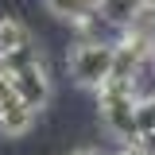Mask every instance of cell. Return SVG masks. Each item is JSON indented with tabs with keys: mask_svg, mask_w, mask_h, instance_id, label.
<instances>
[{
	"mask_svg": "<svg viewBox=\"0 0 155 155\" xmlns=\"http://www.w3.org/2000/svg\"><path fill=\"white\" fill-rule=\"evenodd\" d=\"M70 78H74L81 89H101L109 78H113V66H116V43L109 39H81L74 51H70Z\"/></svg>",
	"mask_w": 155,
	"mask_h": 155,
	"instance_id": "7a4b0ae2",
	"label": "cell"
},
{
	"mask_svg": "<svg viewBox=\"0 0 155 155\" xmlns=\"http://www.w3.org/2000/svg\"><path fill=\"white\" fill-rule=\"evenodd\" d=\"M151 70H155V54H151Z\"/></svg>",
	"mask_w": 155,
	"mask_h": 155,
	"instance_id": "7c38bea8",
	"label": "cell"
},
{
	"mask_svg": "<svg viewBox=\"0 0 155 155\" xmlns=\"http://www.w3.org/2000/svg\"><path fill=\"white\" fill-rule=\"evenodd\" d=\"M35 109L23 101V97H8L4 105H0V136L4 140H19V136H27L31 132V124H35Z\"/></svg>",
	"mask_w": 155,
	"mask_h": 155,
	"instance_id": "5b68a950",
	"label": "cell"
},
{
	"mask_svg": "<svg viewBox=\"0 0 155 155\" xmlns=\"http://www.w3.org/2000/svg\"><path fill=\"white\" fill-rule=\"evenodd\" d=\"M136 143H140V147H143V151H147V155H155V132H147V136H140Z\"/></svg>",
	"mask_w": 155,
	"mask_h": 155,
	"instance_id": "ba28073f",
	"label": "cell"
},
{
	"mask_svg": "<svg viewBox=\"0 0 155 155\" xmlns=\"http://www.w3.org/2000/svg\"><path fill=\"white\" fill-rule=\"evenodd\" d=\"M143 4H151V8H155V0H143Z\"/></svg>",
	"mask_w": 155,
	"mask_h": 155,
	"instance_id": "8fae6325",
	"label": "cell"
},
{
	"mask_svg": "<svg viewBox=\"0 0 155 155\" xmlns=\"http://www.w3.org/2000/svg\"><path fill=\"white\" fill-rule=\"evenodd\" d=\"M136 132L140 136L155 132V97H140V105H136Z\"/></svg>",
	"mask_w": 155,
	"mask_h": 155,
	"instance_id": "52a82bcc",
	"label": "cell"
},
{
	"mask_svg": "<svg viewBox=\"0 0 155 155\" xmlns=\"http://www.w3.org/2000/svg\"><path fill=\"white\" fill-rule=\"evenodd\" d=\"M136 105H140V89L132 81H105L97 89V113H101V124L124 140V143H136L140 132H136Z\"/></svg>",
	"mask_w": 155,
	"mask_h": 155,
	"instance_id": "6da1fadb",
	"label": "cell"
},
{
	"mask_svg": "<svg viewBox=\"0 0 155 155\" xmlns=\"http://www.w3.org/2000/svg\"><path fill=\"white\" fill-rule=\"evenodd\" d=\"M70 155H101V151H93V147H78V151H70Z\"/></svg>",
	"mask_w": 155,
	"mask_h": 155,
	"instance_id": "30bf717a",
	"label": "cell"
},
{
	"mask_svg": "<svg viewBox=\"0 0 155 155\" xmlns=\"http://www.w3.org/2000/svg\"><path fill=\"white\" fill-rule=\"evenodd\" d=\"M39 58H47V54H43V47L35 43L31 27L23 19H16V16H0V70L12 78L16 70L31 66Z\"/></svg>",
	"mask_w": 155,
	"mask_h": 155,
	"instance_id": "3957f363",
	"label": "cell"
},
{
	"mask_svg": "<svg viewBox=\"0 0 155 155\" xmlns=\"http://www.w3.org/2000/svg\"><path fill=\"white\" fill-rule=\"evenodd\" d=\"M116 155H147V151H143L140 143H124V147H120V151H116Z\"/></svg>",
	"mask_w": 155,
	"mask_h": 155,
	"instance_id": "9c48e42d",
	"label": "cell"
},
{
	"mask_svg": "<svg viewBox=\"0 0 155 155\" xmlns=\"http://www.w3.org/2000/svg\"><path fill=\"white\" fill-rule=\"evenodd\" d=\"M43 4H47V12L54 19L74 23V27H81V23L97 12V0H43Z\"/></svg>",
	"mask_w": 155,
	"mask_h": 155,
	"instance_id": "8992f818",
	"label": "cell"
},
{
	"mask_svg": "<svg viewBox=\"0 0 155 155\" xmlns=\"http://www.w3.org/2000/svg\"><path fill=\"white\" fill-rule=\"evenodd\" d=\"M12 85H16V93L23 97L35 113H43L47 101H51V93H54V81H51V66H47V58H39V62H31V66L16 70V74H12Z\"/></svg>",
	"mask_w": 155,
	"mask_h": 155,
	"instance_id": "277c9868",
	"label": "cell"
}]
</instances>
